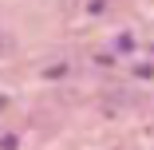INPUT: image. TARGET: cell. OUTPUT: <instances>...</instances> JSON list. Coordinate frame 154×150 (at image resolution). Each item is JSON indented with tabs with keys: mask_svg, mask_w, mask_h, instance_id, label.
I'll use <instances>...</instances> for the list:
<instances>
[{
	"mask_svg": "<svg viewBox=\"0 0 154 150\" xmlns=\"http://www.w3.org/2000/svg\"><path fill=\"white\" fill-rule=\"evenodd\" d=\"M8 51H12V40H8V36H0V55H8Z\"/></svg>",
	"mask_w": 154,
	"mask_h": 150,
	"instance_id": "obj_1",
	"label": "cell"
}]
</instances>
